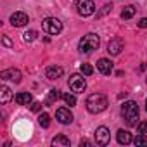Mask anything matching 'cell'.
Listing matches in <instances>:
<instances>
[{
	"instance_id": "cell-19",
	"label": "cell",
	"mask_w": 147,
	"mask_h": 147,
	"mask_svg": "<svg viewBox=\"0 0 147 147\" xmlns=\"http://www.w3.org/2000/svg\"><path fill=\"white\" fill-rule=\"evenodd\" d=\"M135 12H137V9H135L133 5H126V7L121 11V19H131V18L135 16Z\"/></svg>"
},
{
	"instance_id": "cell-21",
	"label": "cell",
	"mask_w": 147,
	"mask_h": 147,
	"mask_svg": "<svg viewBox=\"0 0 147 147\" xmlns=\"http://www.w3.org/2000/svg\"><path fill=\"white\" fill-rule=\"evenodd\" d=\"M133 144H135L137 147H140V145H147V135H145V133H138V135L133 138Z\"/></svg>"
},
{
	"instance_id": "cell-9",
	"label": "cell",
	"mask_w": 147,
	"mask_h": 147,
	"mask_svg": "<svg viewBox=\"0 0 147 147\" xmlns=\"http://www.w3.org/2000/svg\"><path fill=\"white\" fill-rule=\"evenodd\" d=\"M55 119L61 125H69V123H73V113L67 107H61L55 111Z\"/></svg>"
},
{
	"instance_id": "cell-24",
	"label": "cell",
	"mask_w": 147,
	"mask_h": 147,
	"mask_svg": "<svg viewBox=\"0 0 147 147\" xmlns=\"http://www.w3.org/2000/svg\"><path fill=\"white\" fill-rule=\"evenodd\" d=\"M80 69H82V75H85V76H90L92 73H94V67H92L90 64H87V62H85V64H82V67H80Z\"/></svg>"
},
{
	"instance_id": "cell-13",
	"label": "cell",
	"mask_w": 147,
	"mask_h": 147,
	"mask_svg": "<svg viewBox=\"0 0 147 147\" xmlns=\"http://www.w3.org/2000/svg\"><path fill=\"white\" fill-rule=\"evenodd\" d=\"M121 50H123V40L121 38H113L107 45V52L111 55H118Z\"/></svg>"
},
{
	"instance_id": "cell-20",
	"label": "cell",
	"mask_w": 147,
	"mask_h": 147,
	"mask_svg": "<svg viewBox=\"0 0 147 147\" xmlns=\"http://www.w3.org/2000/svg\"><path fill=\"white\" fill-rule=\"evenodd\" d=\"M38 123H40L42 128H49V126H50V114H47V113L40 114V116H38Z\"/></svg>"
},
{
	"instance_id": "cell-10",
	"label": "cell",
	"mask_w": 147,
	"mask_h": 147,
	"mask_svg": "<svg viewBox=\"0 0 147 147\" xmlns=\"http://www.w3.org/2000/svg\"><path fill=\"white\" fill-rule=\"evenodd\" d=\"M28 21H30V19H28V14H24V12H21V11L11 14V24L16 26V28H21V26L28 24Z\"/></svg>"
},
{
	"instance_id": "cell-14",
	"label": "cell",
	"mask_w": 147,
	"mask_h": 147,
	"mask_svg": "<svg viewBox=\"0 0 147 147\" xmlns=\"http://www.w3.org/2000/svg\"><path fill=\"white\" fill-rule=\"evenodd\" d=\"M14 100H16V104H19V106H28V104L33 102V97H31L30 92H19V94H16Z\"/></svg>"
},
{
	"instance_id": "cell-31",
	"label": "cell",
	"mask_w": 147,
	"mask_h": 147,
	"mask_svg": "<svg viewBox=\"0 0 147 147\" xmlns=\"http://www.w3.org/2000/svg\"><path fill=\"white\" fill-rule=\"evenodd\" d=\"M145 109H147V100H145Z\"/></svg>"
},
{
	"instance_id": "cell-26",
	"label": "cell",
	"mask_w": 147,
	"mask_h": 147,
	"mask_svg": "<svg viewBox=\"0 0 147 147\" xmlns=\"http://www.w3.org/2000/svg\"><path fill=\"white\" fill-rule=\"evenodd\" d=\"M137 130H138V133H147V121L138 123L137 125Z\"/></svg>"
},
{
	"instance_id": "cell-3",
	"label": "cell",
	"mask_w": 147,
	"mask_h": 147,
	"mask_svg": "<svg viewBox=\"0 0 147 147\" xmlns=\"http://www.w3.org/2000/svg\"><path fill=\"white\" fill-rule=\"evenodd\" d=\"M99 45H100V38H99V35H95V33H88V35H85V36L80 40V43H78V50H80L82 54H90V52L97 50Z\"/></svg>"
},
{
	"instance_id": "cell-30",
	"label": "cell",
	"mask_w": 147,
	"mask_h": 147,
	"mask_svg": "<svg viewBox=\"0 0 147 147\" xmlns=\"http://www.w3.org/2000/svg\"><path fill=\"white\" fill-rule=\"evenodd\" d=\"M80 145H82V147H83V145H90V142H88V140H85V138H83V140H80Z\"/></svg>"
},
{
	"instance_id": "cell-29",
	"label": "cell",
	"mask_w": 147,
	"mask_h": 147,
	"mask_svg": "<svg viewBox=\"0 0 147 147\" xmlns=\"http://www.w3.org/2000/svg\"><path fill=\"white\" fill-rule=\"evenodd\" d=\"M138 28H147V18H142L138 21Z\"/></svg>"
},
{
	"instance_id": "cell-8",
	"label": "cell",
	"mask_w": 147,
	"mask_h": 147,
	"mask_svg": "<svg viewBox=\"0 0 147 147\" xmlns=\"http://www.w3.org/2000/svg\"><path fill=\"white\" fill-rule=\"evenodd\" d=\"M0 78H2L4 82H5V80H11V82H14V83H21L23 75H21V71H19V69L11 67V69H4L2 73H0Z\"/></svg>"
},
{
	"instance_id": "cell-4",
	"label": "cell",
	"mask_w": 147,
	"mask_h": 147,
	"mask_svg": "<svg viewBox=\"0 0 147 147\" xmlns=\"http://www.w3.org/2000/svg\"><path fill=\"white\" fill-rule=\"evenodd\" d=\"M42 28L43 31H47L49 35H59L62 31V23L57 18H45L42 21Z\"/></svg>"
},
{
	"instance_id": "cell-18",
	"label": "cell",
	"mask_w": 147,
	"mask_h": 147,
	"mask_svg": "<svg viewBox=\"0 0 147 147\" xmlns=\"http://www.w3.org/2000/svg\"><path fill=\"white\" fill-rule=\"evenodd\" d=\"M61 97H62V94H61L59 90H55V88H54V90H50V92H49V97H47V100H45V104H47V106H50V104H54V102H57V100H59Z\"/></svg>"
},
{
	"instance_id": "cell-15",
	"label": "cell",
	"mask_w": 147,
	"mask_h": 147,
	"mask_svg": "<svg viewBox=\"0 0 147 147\" xmlns=\"http://www.w3.org/2000/svg\"><path fill=\"white\" fill-rule=\"evenodd\" d=\"M116 138H118V144H119V145H128V144H131V142H133L131 133H130V131H126V130H118Z\"/></svg>"
},
{
	"instance_id": "cell-27",
	"label": "cell",
	"mask_w": 147,
	"mask_h": 147,
	"mask_svg": "<svg viewBox=\"0 0 147 147\" xmlns=\"http://www.w3.org/2000/svg\"><path fill=\"white\" fill-rule=\"evenodd\" d=\"M2 43L5 45V47H14V43H12V40L5 35V36H2Z\"/></svg>"
},
{
	"instance_id": "cell-2",
	"label": "cell",
	"mask_w": 147,
	"mask_h": 147,
	"mask_svg": "<svg viewBox=\"0 0 147 147\" xmlns=\"http://www.w3.org/2000/svg\"><path fill=\"white\" fill-rule=\"evenodd\" d=\"M85 106H87V111L92 113V114H99L102 111L107 109L109 102H107V97L104 94H90L85 100Z\"/></svg>"
},
{
	"instance_id": "cell-1",
	"label": "cell",
	"mask_w": 147,
	"mask_h": 147,
	"mask_svg": "<svg viewBox=\"0 0 147 147\" xmlns=\"http://www.w3.org/2000/svg\"><path fill=\"white\" fill-rule=\"evenodd\" d=\"M121 116H123V119L128 126H137L138 125V116H140L138 104L135 100H126L125 104H121Z\"/></svg>"
},
{
	"instance_id": "cell-6",
	"label": "cell",
	"mask_w": 147,
	"mask_h": 147,
	"mask_svg": "<svg viewBox=\"0 0 147 147\" xmlns=\"http://www.w3.org/2000/svg\"><path fill=\"white\" fill-rule=\"evenodd\" d=\"M76 11L80 16L88 18L95 12V4L94 0H76Z\"/></svg>"
},
{
	"instance_id": "cell-17",
	"label": "cell",
	"mask_w": 147,
	"mask_h": 147,
	"mask_svg": "<svg viewBox=\"0 0 147 147\" xmlns=\"http://www.w3.org/2000/svg\"><path fill=\"white\" fill-rule=\"evenodd\" d=\"M69 144H71V142H69V138H67L66 135H57V137L52 138V145H54V147H59V145H61V147H67Z\"/></svg>"
},
{
	"instance_id": "cell-22",
	"label": "cell",
	"mask_w": 147,
	"mask_h": 147,
	"mask_svg": "<svg viewBox=\"0 0 147 147\" xmlns=\"http://www.w3.org/2000/svg\"><path fill=\"white\" fill-rule=\"evenodd\" d=\"M36 31L35 30H30V31H26L24 35H23V40L26 42V43H30V42H33V40H36Z\"/></svg>"
},
{
	"instance_id": "cell-11",
	"label": "cell",
	"mask_w": 147,
	"mask_h": 147,
	"mask_svg": "<svg viewBox=\"0 0 147 147\" xmlns=\"http://www.w3.org/2000/svg\"><path fill=\"white\" fill-rule=\"evenodd\" d=\"M113 67H114L113 61H109V59H106V57H102V59L97 61V69H99V73H102V75H111V73H113Z\"/></svg>"
},
{
	"instance_id": "cell-16",
	"label": "cell",
	"mask_w": 147,
	"mask_h": 147,
	"mask_svg": "<svg viewBox=\"0 0 147 147\" xmlns=\"http://www.w3.org/2000/svg\"><path fill=\"white\" fill-rule=\"evenodd\" d=\"M11 99H12L11 88H9L7 85H2V87H0V102H2V104H7Z\"/></svg>"
},
{
	"instance_id": "cell-28",
	"label": "cell",
	"mask_w": 147,
	"mask_h": 147,
	"mask_svg": "<svg viewBox=\"0 0 147 147\" xmlns=\"http://www.w3.org/2000/svg\"><path fill=\"white\" fill-rule=\"evenodd\" d=\"M40 109H42V104H40V102H33V104H31V111L36 113V111H40Z\"/></svg>"
},
{
	"instance_id": "cell-5",
	"label": "cell",
	"mask_w": 147,
	"mask_h": 147,
	"mask_svg": "<svg viewBox=\"0 0 147 147\" xmlns=\"http://www.w3.org/2000/svg\"><path fill=\"white\" fill-rule=\"evenodd\" d=\"M67 85L75 94H83L85 88H87V82L82 75H71L69 80H67Z\"/></svg>"
},
{
	"instance_id": "cell-7",
	"label": "cell",
	"mask_w": 147,
	"mask_h": 147,
	"mask_svg": "<svg viewBox=\"0 0 147 147\" xmlns=\"http://www.w3.org/2000/svg\"><path fill=\"white\" fill-rule=\"evenodd\" d=\"M109 140H111V131H109V128H107V126H99V128L95 130V142H97V145L104 147V145L109 144Z\"/></svg>"
},
{
	"instance_id": "cell-25",
	"label": "cell",
	"mask_w": 147,
	"mask_h": 147,
	"mask_svg": "<svg viewBox=\"0 0 147 147\" xmlns=\"http://www.w3.org/2000/svg\"><path fill=\"white\" fill-rule=\"evenodd\" d=\"M111 9H113V5H111V4H107V5H104V7H102V11H100V12L97 14V18H102L104 14H107V12H111Z\"/></svg>"
},
{
	"instance_id": "cell-12",
	"label": "cell",
	"mask_w": 147,
	"mask_h": 147,
	"mask_svg": "<svg viewBox=\"0 0 147 147\" xmlns=\"http://www.w3.org/2000/svg\"><path fill=\"white\" fill-rule=\"evenodd\" d=\"M64 75V69L61 67V66H49L47 69H45V76L49 78V80H57V78H61Z\"/></svg>"
},
{
	"instance_id": "cell-23",
	"label": "cell",
	"mask_w": 147,
	"mask_h": 147,
	"mask_svg": "<svg viewBox=\"0 0 147 147\" xmlns=\"http://www.w3.org/2000/svg\"><path fill=\"white\" fill-rule=\"evenodd\" d=\"M62 99H64V102H66L67 106H76V97L73 95V94H64Z\"/></svg>"
}]
</instances>
